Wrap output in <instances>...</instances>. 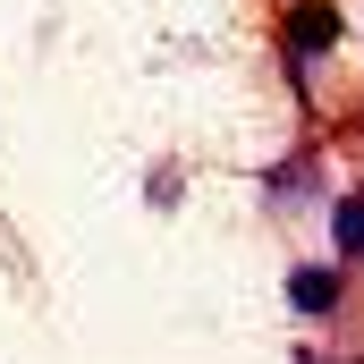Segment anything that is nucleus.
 Returning a JSON list of instances; mask_svg holds the SVG:
<instances>
[{
    "mask_svg": "<svg viewBox=\"0 0 364 364\" xmlns=\"http://www.w3.org/2000/svg\"><path fill=\"white\" fill-rule=\"evenodd\" d=\"M296 195H322V161H314V144L288 153L279 170H263V203H272V212H296Z\"/></svg>",
    "mask_w": 364,
    "mask_h": 364,
    "instance_id": "obj_3",
    "label": "nucleus"
},
{
    "mask_svg": "<svg viewBox=\"0 0 364 364\" xmlns=\"http://www.w3.org/2000/svg\"><path fill=\"white\" fill-rule=\"evenodd\" d=\"M331 255L339 263H364V195H339L331 203Z\"/></svg>",
    "mask_w": 364,
    "mask_h": 364,
    "instance_id": "obj_4",
    "label": "nucleus"
},
{
    "mask_svg": "<svg viewBox=\"0 0 364 364\" xmlns=\"http://www.w3.org/2000/svg\"><path fill=\"white\" fill-rule=\"evenodd\" d=\"M356 364H364V356H356Z\"/></svg>",
    "mask_w": 364,
    "mask_h": 364,
    "instance_id": "obj_5",
    "label": "nucleus"
},
{
    "mask_svg": "<svg viewBox=\"0 0 364 364\" xmlns=\"http://www.w3.org/2000/svg\"><path fill=\"white\" fill-rule=\"evenodd\" d=\"M288 305H296L305 322H331V314L348 305V263H296V272H288Z\"/></svg>",
    "mask_w": 364,
    "mask_h": 364,
    "instance_id": "obj_2",
    "label": "nucleus"
},
{
    "mask_svg": "<svg viewBox=\"0 0 364 364\" xmlns=\"http://www.w3.org/2000/svg\"><path fill=\"white\" fill-rule=\"evenodd\" d=\"M339 34H348L339 0H288V9H279V68H288V85H296V93L314 85L322 51H339Z\"/></svg>",
    "mask_w": 364,
    "mask_h": 364,
    "instance_id": "obj_1",
    "label": "nucleus"
}]
</instances>
